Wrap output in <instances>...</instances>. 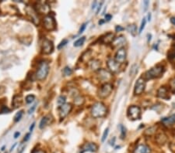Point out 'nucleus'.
Returning <instances> with one entry per match:
<instances>
[{"label": "nucleus", "mask_w": 175, "mask_h": 153, "mask_svg": "<svg viewBox=\"0 0 175 153\" xmlns=\"http://www.w3.org/2000/svg\"><path fill=\"white\" fill-rule=\"evenodd\" d=\"M30 132H29V133H27V134L25 135V137H24V138H23V142H27V141L30 139Z\"/></svg>", "instance_id": "a19ab883"}, {"label": "nucleus", "mask_w": 175, "mask_h": 153, "mask_svg": "<svg viewBox=\"0 0 175 153\" xmlns=\"http://www.w3.org/2000/svg\"><path fill=\"white\" fill-rule=\"evenodd\" d=\"M102 5H103V2H100V4H98L97 8V11H96V14H97H97H99V12H100V10H101Z\"/></svg>", "instance_id": "ea45409f"}, {"label": "nucleus", "mask_w": 175, "mask_h": 153, "mask_svg": "<svg viewBox=\"0 0 175 153\" xmlns=\"http://www.w3.org/2000/svg\"><path fill=\"white\" fill-rule=\"evenodd\" d=\"M45 28L48 31H53L56 29V22L55 18L51 15H47L43 19Z\"/></svg>", "instance_id": "423d86ee"}, {"label": "nucleus", "mask_w": 175, "mask_h": 153, "mask_svg": "<svg viewBox=\"0 0 175 153\" xmlns=\"http://www.w3.org/2000/svg\"><path fill=\"white\" fill-rule=\"evenodd\" d=\"M33 153H46V152L44 151V150L39 149V150H36V151L33 152Z\"/></svg>", "instance_id": "a18cd8bd"}, {"label": "nucleus", "mask_w": 175, "mask_h": 153, "mask_svg": "<svg viewBox=\"0 0 175 153\" xmlns=\"http://www.w3.org/2000/svg\"><path fill=\"white\" fill-rule=\"evenodd\" d=\"M171 87L172 88H173V91L175 92V78L171 81Z\"/></svg>", "instance_id": "c03bdc74"}, {"label": "nucleus", "mask_w": 175, "mask_h": 153, "mask_svg": "<svg viewBox=\"0 0 175 153\" xmlns=\"http://www.w3.org/2000/svg\"><path fill=\"white\" fill-rule=\"evenodd\" d=\"M104 22H105V21L101 20V21H99V22H98V23H99V25H101V24H103V23H104Z\"/></svg>", "instance_id": "5fc2aeb1"}, {"label": "nucleus", "mask_w": 175, "mask_h": 153, "mask_svg": "<svg viewBox=\"0 0 175 153\" xmlns=\"http://www.w3.org/2000/svg\"><path fill=\"white\" fill-rule=\"evenodd\" d=\"M149 1H144L143 2V6H144V10H143V11L144 12H146V10H148V6H149Z\"/></svg>", "instance_id": "4c0bfd02"}, {"label": "nucleus", "mask_w": 175, "mask_h": 153, "mask_svg": "<svg viewBox=\"0 0 175 153\" xmlns=\"http://www.w3.org/2000/svg\"><path fill=\"white\" fill-rule=\"evenodd\" d=\"M163 123L165 125H171L175 124V114H172L167 118H164L161 120Z\"/></svg>", "instance_id": "6ab92c4d"}, {"label": "nucleus", "mask_w": 175, "mask_h": 153, "mask_svg": "<svg viewBox=\"0 0 175 153\" xmlns=\"http://www.w3.org/2000/svg\"><path fill=\"white\" fill-rule=\"evenodd\" d=\"M62 72H63L65 76H70V75L72 74V69L69 67H65L64 69H63V71H62Z\"/></svg>", "instance_id": "7c9ffc66"}, {"label": "nucleus", "mask_w": 175, "mask_h": 153, "mask_svg": "<svg viewBox=\"0 0 175 153\" xmlns=\"http://www.w3.org/2000/svg\"><path fill=\"white\" fill-rule=\"evenodd\" d=\"M113 91V85L111 83H104L98 91V96L101 99L107 98L111 95Z\"/></svg>", "instance_id": "39448f33"}, {"label": "nucleus", "mask_w": 175, "mask_h": 153, "mask_svg": "<svg viewBox=\"0 0 175 153\" xmlns=\"http://www.w3.org/2000/svg\"><path fill=\"white\" fill-rule=\"evenodd\" d=\"M127 116L129 119L132 120V121L140 120L142 116L141 108L137 105L130 106L127 111Z\"/></svg>", "instance_id": "20e7f679"}, {"label": "nucleus", "mask_w": 175, "mask_h": 153, "mask_svg": "<svg viewBox=\"0 0 175 153\" xmlns=\"http://www.w3.org/2000/svg\"><path fill=\"white\" fill-rule=\"evenodd\" d=\"M151 17H152V14H151L150 13H148V16H147V19H148V21H149V22L151 21Z\"/></svg>", "instance_id": "de8ad7c7"}, {"label": "nucleus", "mask_w": 175, "mask_h": 153, "mask_svg": "<svg viewBox=\"0 0 175 153\" xmlns=\"http://www.w3.org/2000/svg\"><path fill=\"white\" fill-rule=\"evenodd\" d=\"M20 133L19 132V131H17V132L14 134V138H17L18 137L20 136Z\"/></svg>", "instance_id": "09e8293b"}, {"label": "nucleus", "mask_w": 175, "mask_h": 153, "mask_svg": "<svg viewBox=\"0 0 175 153\" xmlns=\"http://www.w3.org/2000/svg\"><path fill=\"white\" fill-rule=\"evenodd\" d=\"M112 18V16L111 14H106L105 15V21H110Z\"/></svg>", "instance_id": "79ce46f5"}, {"label": "nucleus", "mask_w": 175, "mask_h": 153, "mask_svg": "<svg viewBox=\"0 0 175 153\" xmlns=\"http://www.w3.org/2000/svg\"><path fill=\"white\" fill-rule=\"evenodd\" d=\"M147 36H148V42H149L151 40V37H152V35H151V34H148V35H147Z\"/></svg>", "instance_id": "864d4df0"}, {"label": "nucleus", "mask_w": 175, "mask_h": 153, "mask_svg": "<svg viewBox=\"0 0 175 153\" xmlns=\"http://www.w3.org/2000/svg\"><path fill=\"white\" fill-rule=\"evenodd\" d=\"M98 150V146L95 143L93 142H87L85 143L80 149L79 153H85L87 152H96Z\"/></svg>", "instance_id": "f8f14e48"}, {"label": "nucleus", "mask_w": 175, "mask_h": 153, "mask_svg": "<svg viewBox=\"0 0 175 153\" xmlns=\"http://www.w3.org/2000/svg\"><path fill=\"white\" fill-rule=\"evenodd\" d=\"M126 43V39L124 36H119L118 37H115L114 40L111 43V45L113 46V47H120L122 48L124 45Z\"/></svg>", "instance_id": "2eb2a0df"}, {"label": "nucleus", "mask_w": 175, "mask_h": 153, "mask_svg": "<svg viewBox=\"0 0 175 153\" xmlns=\"http://www.w3.org/2000/svg\"><path fill=\"white\" fill-rule=\"evenodd\" d=\"M74 103L76 105H82L84 103V98L82 96L78 95L74 98Z\"/></svg>", "instance_id": "5701e85b"}, {"label": "nucleus", "mask_w": 175, "mask_h": 153, "mask_svg": "<svg viewBox=\"0 0 175 153\" xmlns=\"http://www.w3.org/2000/svg\"><path fill=\"white\" fill-rule=\"evenodd\" d=\"M50 67L48 62L42 61L40 63L38 69L36 72V78L38 80H44L46 79L49 73Z\"/></svg>", "instance_id": "7ed1b4c3"}, {"label": "nucleus", "mask_w": 175, "mask_h": 153, "mask_svg": "<svg viewBox=\"0 0 175 153\" xmlns=\"http://www.w3.org/2000/svg\"><path fill=\"white\" fill-rule=\"evenodd\" d=\"M68 43H69L68 39H63V40H62V41L61 42V43H59V44H58V47H57V48H58V50H61V49L63 48V47H64L65 46H66V45Z\"/></svg>", "instance_id": "72a5a7b5"}, {"label": "nucleus", "mask_w": 175, "mask_h": 153, "mask_svg": "<svg viewBox=\"0 0 175 153\" xmlns=\"http://www.w3.org/2000/svg\"><path fill=\"white\" fill-rule=\"evenodd\" d=\"M53 121V116L51 114H47V115L44 116L41 118L39 124V128L41 129H44L49 125H51Z\"/></svg>", "instance_id": "4468645a"}, {"label": "nucleus", "mask_w": 175, "mask_h": 153, "mask_svg": "<svg viewBox=\"0 0 175 153\" xmlns=\"http://www.w3.org/2000/svg\"><path fill=\"white\" fill-rule=\"evenodd\" d=\"M87 22H85V23H83V24L82 25L81 27L79 28V33H78V35L83 33L84 32V30H86V28H87Z\"/></svg>", "instance_id": "c9c22d12"}, {"label": "nucleus", "mask_w": 175, "mask_h": 153, "mask_svg": "<svg viewBox=\"0 0 175 153\" xmlns=\"http://www.w3.org/2000/svg\"><path fill=\"white\" fill-rule=\"evenodd\" d=\"M108 133H109V128H107L104 130V133H103V135H102V138H101L102 142H104V141L106 140V138H107V135H108Z\"/></svg>", "instance_id": "473e14b6"}, {"label": "nucleus", "mask_w": 175, "mask_h": 153, "mask_svg": "<svg viewBox=\"0 0 175 153\" xmlns=\"http://www.w3.org/2000/svg\"><path fill=\"white\" fill-rule=\"evenodd\" d=\"M114 39H115V36H114V33H107L105 36H104V37H102L101 41H102V43L107 44V43H112V41L114 40Z\"/></svg>", "instance_id": "a211bd4d"}, {"label": "nucleus", "mask_w": 175, "mask_h": 153, "mask_svg": "<svg viewBox=\"0 0 175 153\" xmlns=\"http://www.w3.org/2000/svg\"><path fill=\"white\" fill-rule=\"evenodd\" d=\"M126 30L131 35L133 36H135L137 34V27H136V26L135 24L128 25L126 27Z\"/></svg>", "instance_id": "4be33fe9"}, {"label": "nucleus", "mask_w": 175, "mask_h": 153, "mask_svg": "<svg viewBox=\"0 0 175 153\" xmlns=\"http://www.w3.org/2000/svg\"><path fill=\"white\" fill-rule=\"evenodd\" d=\"M91 112L94 118H104L107 113V108L103 102H96L91 108Z\"/></svg>", "instance_id": "f03ea898"}, {"label": "nucleus", "mask_w": 175, "mask_h": 153, "mask_svg": "<svg viewBox=\"0 0 175 153\" xmlns=\"http://www.w3.org/2000/svg\"><path fill=\"white\" fill-rule=\"evenodd\" d=\"M167 57L169 59H173L175 57V43L172 47V48L170 50L169 52L167 53Z\"/></svg>", "instance_id": "bb28decb"}, {"label": "nucleus", "mask_w": 175, "mask_h": 153, "mask_svg": "<svg viewBox=\"0 0 175 153\" xmlns=\"http://www.w3.org/2000/svg\"><path fill=\"white\" fill-rule=\"evenodd\" d=\"M37 105H38V103H35L33 106H31V108H30V109L28 110V114H31L32 113H34V111H35L36 108H37Z\"/></svg>", "instance_id": "e433bc0d"}, {"label": "nucleus", "mask_w": 175, "mask_h": 153, "mask_svg": "<svg viewBox=\"0 0 175 153\" xmlns=\"http://www.w3.org/2000/svg\"><path fill=\"white\" fill-rule=\"evenodd\" d=\"M164 71L165 70H164V66L159 64V65H156L155 67H152L149 71H147L144 74L143 77L144 78V80L146 81L149 80H152V79L159 78V77L163 76V74L164 73Z\"/></svg>", "instance_id": "f257e3e1"}, {"label": "nucleus", "mask_w": 175, "mask_h": 153, "mask_svg": "<svg viewBox=\"0 0 175 153\" xmlns=\"http://www.w3.org/2000/svg\"><path fill=\"white\" fill-rule=\"evenodd\" d=\"M119 128H120L121 130V139H124L125 135H126V129H125L124 126H123L122 125H120Z\"/></svg>", "instance_id": "c756f323"}, {"label": "nucleus", "mask_w": 175, "mask_h": 153, "mask_svg": "<svg viewBox=\"0 0 175 153\" xmlns=\"http://www.w3.org/2000/svg\"><path fill=\"white\" fill-rule=\"evenodd\" d=\"M5 153H8V152H5Z\"/></svg>", "instance_id": "4d7b16f0"}, {"label": "nucleus", "mask_w": 175, "mask_h": 153, "mask_svg": "<svg viewBox=\"0 0 175 153\" xmlns=\"http://www.w3.org/2000/svg\"><path fill=\"white\" fill-rule=\"evenodd\" d=\"M127 57V52L126 50L122 47V48H119L118 51H117L116 53H115V60H116L118 64H121L123 63H124L125 60H126Z\"/></svg>", "instance_id": "9b49d317"}, {"label": "nucleus", "mask_w": 175, "mask_h": 153, "mask_svg": "<svg viewBox=\"0 0 175 153\" xmlns=\"http://www.w3.org/2000/svg\"><path fill=\"white\" fill-rule=\"evenodd\" d=\"M146 81L143 76L140 77L136 80L135 87H134V94L135 95H140L145 91L146 88Z\"/></svg>", "instance_id": "0eeeda50"}, {"label": "nucleus", "mask_w": 175, "mask_h": 153, "mask_svg": "<svg viewBox=\"0 0 175 153\" xmlns=\"http://www.w3.org/2000/svg\"><path fill=\"white\" fill-rule=\"evenodd\" d=\"M66 97H65L64 95H61L58 97V101H57V104H58V106L60 107V106H62V105H65V104H66Z\"/></svg>", "instance_id": "393cba45"}, {"label": "nucleus", "mask_w": 175, "mask_h": 153, "mask_svg": "<svg viewBox=\"0 0 175 153\" xmlns=\"http://www.w3.org/2000/svg\"><path fill=\"white\" fill-rule=\"evenodd\" d=\"M34 127H35V122H33V124L31 125H30V132H32L33 130H34Z\"/></svg>", "instance_id": "37998d69"}, {"label": "nucleus", "mask_w": 175, "mask_h": 153, "mask_svg": "<svg viewBox=\"0 0 175 153\" xmlns=\"http://www.w3.org/2000/svg\"><path fill=\"white\" fill-rule=\"evenodd\" d=\"M124 30V27H122V26H117L116 27H115V31H116V32H121V31H123Z\"/></svg>", "instance_id": "58836bf2"}, {"label": "nucleus", "mask_w": 175, "mask_h": 153, "mask_svg": "<svg viewBox=\"0 0 175 153\" xmlns=\"http://www.w3.org/2000/svg\"><path fill=\"white\" fill-rule=\"evenodd\" d=\"M12 105L14 106L15 108H18L22 105V97L20 95H15L13 97V100L12 101Z\"/></svg>", "instance_id": "aec40b11"}, {"label": "nucleus", "mask_w": 175, "mask_h": 153, "mask_svg": "<svg viewBox=\"0 0 175 153\" xmlns=\"http://www.w3.org/2000/svg\"><path fill=\"white\" fill-rule=\"evenodd\" d=\"M25 148H26V144L21 143L19 146V149H18V152L17 153H23L25 150Z\"/></svg>", "instance_id": "f704fd0d"}, {"label": "nucleus", "mask_w": 175, "mask_h": 153, "mask_svg": "<svg viewBox=\"0 0 175 153\" xmlns=\"http://www.w3.org/2000/svg\"><path fill=\"white\" fill-rule=\"evenodd\" d=\"M1 150H2V151H4V150H5V146H2V149H1Z\"/></svg>", "instance_id": "6e6d98bb"}, {"label": "nucleus", "mask_w": 175, "mask_h": 153, "mask_svg": "<svg viewBox=\"0 0 175 153\" xmlns=\"http://www.w3.org/2000/svg\"><path fill=\"white\" fill-rule=\"evenodd\" d=\"M170 22H171L172 24L175 26V17H171L170 18Z\"/></svg>", "instance_id": "603ef678"}, {"label": "nucleus", "mask_w": 175, "mask_h": 153, "mask_svg": "<svg viewBox=\"0 0 175 153\" xmlns=\"http://www.w3.org/2000/svg\"><path fill=\"white\" fill-rule=\"evenodd\" d=\"M156 141H157L158 143L164 144L166 141V136L164 134H162V133H161V134H159L158 135H157V137H156Z\"/></svg>", "instance_id": "a878e982"}, {"label": "nucleus", "mask_w": 175, "mask_h": 153, "mask_svg": "<svg viewBox=\"0 0 175 153\" xmlns=\"http://www.w3.org/2000/svg\"><path fill=\"white\" fill-rule=\"evenodd\" d=\"M85 40H86V37L85 36H82V37H80L79 39H78L74 43L73 46L75 47H81L82 45L84 43Z\"/></svg>", "instance_id": "b1692460"}, {"label": "nucleus", "mask_w": 175, "mask_h": 153, "mask_svg": "<svg viewBox=\"0 0 175 153\" xmlns=\"http://www.w3.org/2000/svg\"><path fill=\"white\" fill-rule=\"evenodd\" d=\"M115 138L114 137L113 140L111 139V140L110 141V145H111V146H114V145H115Z\"/></svg>", "instance_id": "8fccbe9b"}, {"label": "nucleus", "mask_w": 175, "mask_h": 153, "mask_svg": "<svg viewBox=\"0 0 175 153\" xmlns=\"http://www.w3.org/2000/svg\"><path fill=\"white\" fill-rule=\"evenodd\" d=\"M34 100H35V96L34 94H29L25 98V101H26V104H31L32 102H34Z\"/></svg>", "instance_id": "c85d7f7f"}, {"label": "nucleus", "mask_w": 175, "mask_h": 153, "mask_svg": "<svg viewBox=\"0 0 175 153\" xmlns=\"http://www.w3.org/2000/svg\"><path fill=\"white\" fill-rule=\"evenodd\" d=\"M100 62L97 60H93L90 62V67L93 71H98L100 70Z\"/></svg>", "instance_id": "412c9836"}, {"label": "nucleus", "mask_w": 175, "mask_h": 153, "mask_svg": "<svg viewBox=\"0 0 175 153\" xmlns=\"http://www.w3.org/2000/svg\"><path fill=\"white\" fill-rule=\"evenodd\" d=\"M97 5V1L94 2V3H93L92 5V10H95V9H96Z\"/></svg>", "instance_id": "49530a36"}, {"label": "nucleus", "mask_w": 175, "mask_h": 153, "mask_svg": "<svg viewBox=\"0 0 175 153\" xmlns=\"http://www.w3.org/2000/svg\"><path fill=\"white\" fill-rule=\"evenodd\" d=\"M107 65L111 73H118L120 71V64H118L115 59H109L107 62Z\"/></svg>", "instance_id": "ddd939ff"}, {"label": "nucleus", "mask_w": 175, "mask_h": 153, "mask_svg": "<svg viewBox=\"0 0 175 153\" xmlns=\"http://www.w3.org/2000/svg\"><path fill=\"white\" fill-rule=\"evenodd\" d=\"M146 24V18H143V20H142L141 25H140V30H139V33L140 34L142 33L143 30L145 29Z\"/></svg>", "instance_id": "2f4dec72"}, {"label": "nucleus", "mask_w": 175, "mask_h": 153, "mask_svg": "<svg viewBox=\"0 0 175 153\" xmlns=\"http://www.w3.org/2000/svg\"><path fill=\"white\" fill-rule=\"evenodd\" d=\"M54 51L53 42L48 39H45L42 43V52L45 54H51Z\"/></svg>", "instance_id": "9d476101"}, {"label": "nucleus", "mask_w": 175, "mask_h": 153, "mask_svg": "<svg viewBox=\"0 0 175 153\" xmlns=\"http://www.w3.org/2000/svg\"><path fill=\"white\" fill-rule=\"evenodd\" d=\"M157 97L160 98L164 99V100H168L170 99L169 91L168 89L166 87H160L157 91Z\"/></svg>", "instance_id": "dca6fc26"}, {"label": "nucleus", "mask_w": 175, "mask_h": 153, "mask_svg": "<svg viewBox=\"0 0 175 153\" xmlns=\"http://www.w3.org/2000/svg\"><path fill=\"white\" fill-rule=\"evenodd\" d=\"M17 142H16V143H14V145H13V146H11V148H10V152L13 151V150L14 149H15L16 146H17Z\"/></svg>", "instance_id": "3c124183"}, {"label": "nucleus", "mask_w": 175, "mask_h": 153, "mask_svg": "<svg viewBox=\"0 0 175 153\" xmlns=\"http://www.w3.org/2000/svg\"><path fill=\"white\" fill-rule=\"evenodd\" d=\"M23 114V111H20L19 112H17V114L14 116V121L15 122H18L19 121H20V119L22 118Z\"/></svg>", "instance_id": "cd10ccee"}, {"label": "nucleus", "mask_w": 175, "mask_h": 153, "mask_svg": "<svg viewBox=\"0 0 175 153\" xmlns=\"http://www.w3.org/2000/svg\"><path fill=\"white\" fill-rule=\"evenodd\" d=\"M150 148L145 144H140L135 149L133 153H150Z\"/></svg>", "instance_id": "f3484780"}, {"label": "nucleus", "mask_w": 175, "mask_h": 153, "mask_svg": "<svg viewBox=\"0 0 175 153\" xmlns=\"http://www.w3.org/2000/svg\"><path fill=\"white\" fill-rule=\"evenodd\" d=\"M59 117L61 119H64L68 115L72 109V105L69 103H66L65 105L59 107Z\"/></svg>", "instance_id": "1a4fd4ad"}, {"label": "nucleus", "mask_w": 175, "mask_h": 153, "mask_svg": "<svg viewBox=\"0 0 175 153\" xmlns=\"http://www.w3.org/2000/svg\"><path fill=\"white\" fill-rule=\"evenodd\" d=\"M97 73L98 78L103 82L107 83V81L111 80V78H112V74H111V72L104 69L98 70L97 71Z\"/></svg>", "instance_id": "6e6552de"}]
</instances>
